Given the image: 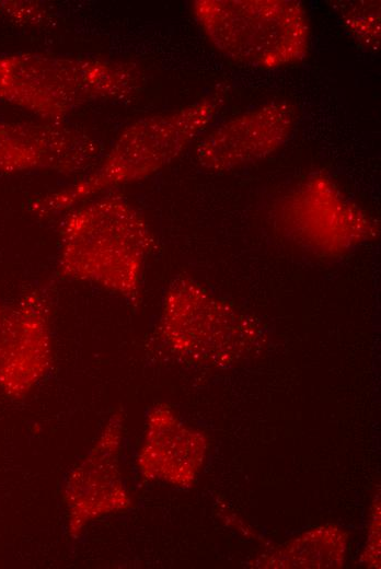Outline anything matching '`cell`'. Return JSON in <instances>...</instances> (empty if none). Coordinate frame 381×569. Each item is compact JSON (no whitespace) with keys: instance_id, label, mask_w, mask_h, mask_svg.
<instances>
[{"instance_id":"5","label":"cell","mask_w":381,"mask_h":569,"mask_svg":"<svg viewBox=\"0 0 381 569\" xmlns=\"http://www.w3.org/2000/svg\"><path fill=\"white\" fill-rule=\"evenodd\" d=\"M276 216L289 239L322 256L343 255L379 232L376 220L321 172L309 175L287 193Z\"/></svg>"},{"instance_id":"1","label":"cell","mask_w":381,"mask_h":569,"mask_svg":"<svg viewBox=\"0 0 381 569\" xmlns=\"http://www.w3.org/2000/svg\"><path fill=\"white\" fill-rule=\"evenodd\" d=\"M227 94L228 86L218 84L190 104L129 123L88 172L72 184L36 198L31 211L38 219H49L154 175L175 161L211 124Z\"/></svg>"},{"instance_id":"12","label":"cell","mask_w":381,"mask_h":569,"mask_svg":"<svg viewBox=\"0 0 381 569\" xmlns=\"http://www.w3.org/2000/svg\"><path fill=\"white\" fill-rule=\"evenodd\" d=\"M334 8L347 32L359 44L379 50L380 1H339Z\"/></svg>"},{"instance_id":"6","label":"cell","mask_w":381,"mask_h":569,"mask_svg":"<svg viewBox=\"0 0 381 569\" xmlns=\"http://www.w3.org/2000/svg\"><path fill=\"white\" fill-rule=\"evenodd\" d=\"M54 362L53 297L48 286L33 287L0 302V391L27 396Z\"/></svg>"},{"instance_id":"8","label":"cell","mask_w":381,"mask_h":569,"mask_svg":"<svg viewBox=\"0 0 381 569\" xmlns=\"http://www.w3.org/2000/svg\"><path fill=\"white\" fill-rule=\"evenodd\" d=\"M123 416L113 414L86 455L69 473L62 488L67 530L78 538L93 521L131 504L120 471Z\"/></svg>"},{"instance_id":"11","label":"cell","mask_w":381,"mask_h":569,"mask_svg":"<svg viewBox=\"0 0 381 569\" xmlns=\"http://www.w3.org/2000/svg\"><path fill=\"white\" fill-rule=\"evenodd\" d=\"M201 457L199 434L183 426L169 408H153L138 456L141 474L148 479L186 485L194 478Z\"/></svg>"},{"instance_id":"13","label":"cell","mask_w":381,"mask_h":569,"mask_svg":"<svg viewBox=\"0 0 381 569\" xmlns=\"http://www.w3.org/2000/svg\"><path fill=\"white\" fill-rule=\"evenodd\" d=\"M0 19L22 26L43 27L53 22V13L39 1L0 0Z\"/></svg>"},{"instance_id":"9","label":"cell","mask_w":381,"mask_h":569,"mask_svg":"<svg viewBox=\"0 0 381 569\" xmlns=\"http://www.w3.org/2000/svg\"><path fill=\"white\" fill-rule=\"evenodd\" d=\"M97 139L64 123L9 121L0 118V172L51 171L84 174L102 155Z\"/></svg>"},{"instance_id":"10","label":"cell","mask_w":381,"mask_h":569,"mask_svg":"<svg viewBox=\"0 0 381 569\" xmlns=\"http://www.w3.org/2000/svg\"><path fill=\"white\" fill-rule=\"evenodd\" d=\"M297 119L295 106L273 101L230 117L198 141L195 156L200 166L226 172L266 159L290 138Z\"/></svg>"},{"instance_id":"7","label":"cell","mask_w":381,"mask_h":569,"mask_svg":"<svg viewBox=\"0 0 381 569\" xmlns=\"http://www.w3.org/2000/svg\"><path fill=\"white\" fill-rule=\"evenodd\" d=\"M245 318L188 277L174 279L165 291L158 332L176 356L195 362L222 358L224 332L240 329Z\"/></svg>"},{"instance_id":"2","label":"cell","mask_w":381,"mask_h":569,"mask_svg":"<svg viewBox=\"0 0 381 569\" xmlns=\"http://www.w3.org/2000/svg\"><path fill=\"white\" fill-rule=\"evenodd\" d=\"M64 214L58 229V276L138 304L145 265L157 243L142 214L113 191Z\"/></svg>"},{"instance_id":"3","label":"cell","mask_w":381,"mask_h":569,"mask_svg":"<svg viewBox=\"0 0 381 569\" xmlns=\"http://www.w3.org/2000/svg\"><path fill=\"white\" fill-rule=\"evenodd\" d=\"M143 72L132 61L22 51L0 54V100L42 121L64 123L97 102L135 98Z\"/></svg>"},{"instance_id":"4","label":"cell","mask_w":381,"mask_h":569,"mask_svg":"<svg viewBox=\"0 0 381 569\" xmlns=\"http://www.w3.org/2000/svg\"><path fill=\"white\" fill-rule=\"evenodd\" d=\"M193 16L229 60L258 69L302 61L310 47L304 5L296 0H195Z\"/></svg>"}]
</instances>
